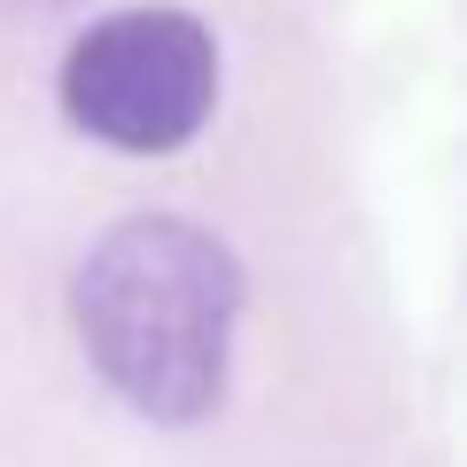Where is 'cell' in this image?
Listing matches in <instances>:
<instances>
[{"instance_id":"1","label":"cell","mask_w":467,"mask_h":467,"mask_svg":"<svg viewBox=\"0 0 467 467\" xmlns=\"http://www.w3.org/2000/svg\"><path fill=\"white\" fill-rule=\"evenodd\" d=\"M242 265L187 218H125L78 257L70 319L94 374L140 420L187 429L226 389Z\"/></svg>"},{"instance_id":"2","label":"cell","mask_w":467,"mask_h":467,"mask_svg":"<svg viewBox=\"0 0 467 467\" xmlns=\"http://www.w3.org/2000/svg\"><path fill=\"white\" fill-rule=\"evenodd\" d=\"M218 101V39L187 8H125L63 55V109L125 156H164L202 133Z\"/></svg>"}]
</instances>
